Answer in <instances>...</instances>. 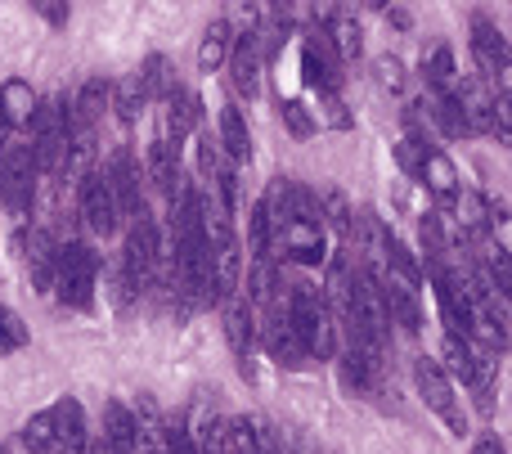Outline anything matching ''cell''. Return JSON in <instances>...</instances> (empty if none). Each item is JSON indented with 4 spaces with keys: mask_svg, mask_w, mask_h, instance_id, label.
<instances>
[{
    "mask_svg": "<svg viewBox=\"0 0 512 454\" xmlns=\"http://www.w3.org/2000/svg\"><path fill=\"white\" fill-rule=\"evenodd\" d=\"M423 158H427V140L423 135H405V140L396 144V162L405 176H423Z\"/></svg>",
    "mask_w": 512,
    "mask_h": 454,
    "instance_id": "obj_34",
    "label": "cell"
},
{
    "mask_svg": "<svg viewBox=\"0 0 512 454\" xmlns=\"http://www.w3.org/2000/svg\"><path fill=\"white\" fill-rule=\"evenodd\" d=\"M144 104H149V99H144L135 72H131V77H122V81H113V99H108V108H117V117H122V122H140Z\"/></svg>",
    "mask_w": 512,
    "mask_h": 454,
    "instance_id": "obj_26",
    "label": "cell"
},
{
    "mask_svg": "<svg viewBox=\"0 0 512 454\" xmlns=\"http://www.w3.org/2000/svg\"><path fill=\"white\" fill-rule=\"evenodd\" d=\"M221 167H225V162H221V149H216V140H212V135H203V144H198V171H203L207 185H212V176Z\"/></svg>",
    "mask_w": 512,
    "mask_h": 454,
    "instance_id": "obj_38",
    "label": "cell"
},
{
    "mask_svg": "<svg viewBox=\"0 0 512 454\" xmlns=\"http://www.w3.org/2000/svg\"><path fill=\"white\" fill-rule=\"evenodd\" d=\"M351 203H346V194L342 189H328L324 194V203H319V225H328V230H337L346 239L351 234Z\"/></svg>",
    "mask_w": 512,
    "mask_h": 454,
    "instance_id": "obj_28",
    "label": "cell"
},
{
    "mask_svg": "<svg viewBox=\"0 0 512 454\" xmlns=\"http://www.w3.org/2000/svg\"><path fill=\"white\" fill-rule=\"evenodd\" d=\"M248 243H252V257L256 261H270V248H274V230H270V216L265 207L256 203L252 216H248Z\"/></svg>",
    "mask_w": 512,
    "mask_h": 454,
    "instance_id": "obj_33",
    "label": "cell"
},
{
    "mask_svg": "<svg viewBox=\"0 0 512 454\" xmlns=\"http://www.w3.org/2000/svg\"><path fill=\"white\" fill-rule=\"evenodd\" d=\"M328 41H333V50L342 63L364 54V32H360V23H351V18H337V27H328Z\"/></svg>",
    "mask_w": 512,
    "mask_h": 454,
    "instance_id": "obj_30",
    "label": "cell"
},
{
    "mask_svg": "<svg viewBox=\"0 0 512 454\" xmlns=\"http://www.w3.org/2000/svg\"><path fill=\"white\" fill-rule=\"evenodd\" d=\"M319 108H324V122L337 126V131H351V126H355V117L346 113L342 95H319Z\"/></svg>",
    "mask_w": 512,
    "mask_h": 454,
    "instance_id": "obj_37",
    "label": "cell"
},
{
    "mask_svg": "<svg viewBox=\"0 0 512 454\" xmlns=\"http://www.w3.org/2000/svg\"><path fill=\"white\" fill-rule=\"evenodd\" d=\"M50 423H54V446L59 454H86L90 432H86V410L77 396H63L50 405Z\"/></svg>",
    "mask_w": 512,
    "mask_h": 454,
    "instance_id": "obj_9",
    "label": "cell"
},
{
    "mask_svg": "<svg viewBox=\"0 0 512 454\" xmlns=\"http://www.w3.org/2000/svg\"><path fill=\"white\" fill-rule=\"evenodd\" d=\"M104 180H108V189H113L117 216L135 221L140 212H149V207H144V189H140V167H135L131 149H117V153H113V162H108Z\"/></svg>",
    "mask_w": 512,
    "mask_h": 454,
    "instance_id": "obj_5",
    "label": "cell"
},
{
    "mask_svg": "<svg viewBox=\"0 0 512 454\" xmlns=\"http://www.w3.org/2000/svg\"><path fill=\"white\" fill-rule=\"evenodd\" d=\"M95 284H99V257L90 243H63L54 257V293L72 311H90L95 306Z\"/></svg>",
    "mask_w": 512,
    "mask_h": 454,
    "instance_id": "obj_2",
    "label": "cell"
},
{
    "mask_svg": "<svg viewBox=\"0 0 512 454\" xmlns=\"http://www.w3.org/2000/svg\"><path fill=\"white\" fill-rule=\"evenodd\" d=\"M288 324L292 333L301 338L310 360H333L337 356V320L328 311V297L319 293L315 284H297L288 293Z\"/></svg>",
    "mask_w": 512,
    "mask_h": 454,
    "instance_id": "obj_1",
    "label": "cell"
},
{
    "mask_svg": "<svg viewBox=\"0 0 512 454\" xmlns=\"http://www.w3.org/2000/svg\"><path fill=\"white\" fill-rule=\"evenodd\" d=\"M99 450H108V454L140 450V419L122 401H104V441H99Z\"/></svg>",
    "mask_w": 512,
    "mask_h": 454,
    "instance_id": "obj_13",
    "label": "cell"
},
{
    "mask_svg": "<svg viewBox=\"0 0 512 454\" xmlns=\"http://www.w3.org/2000/svg\"><path fill=\"white\" fill-rule=\"evenodd\" d=\"M23 446L32 454H59V446H54V423H50V410L32 414V419L23 423Z\"/></svg>",
    "mask_w": 512,
    "mask_h": 454,
    "instance_id": "obj_29",
    "label": "cell"
},
{
    "mask_svg": "<svg viewBox=\"0 0 512 454\" xmlns=\"http://www.w3.org/2000/svg\"><path fill=\"white\" fill-rule=\"evenodd\" d=\"M144 454H162V450H158V446H149V450H144Z\"/></svg>",
    "mask_w": 512,
    "mask_h": 454,
    "instance_id": "obj_43",
    "label": "cell"
},
{
    "mask_svg": "<svg viewBox=\"0 0 512 454\" xmlns=\"http://www.w3.org/2000/svg\"><path fill=\"white\" fill-rule=\"evenodd\" d=\"M198 122H203V99H198L194 90H185V86H171L167 90V135H162V140L180 149V144L194 135Z\"/></svg>",
    "mask_w": 512,
    "mask_h": 454,
    "instance_id": "obj_12",
    "label": "cell"
},
{
    "mask_svg": "<svg viewBox=\"0 0 512 454\" xmlns=\"http://www.w3.org/2000/svg\"><path fill=\"white\" fill-rule=\"evenodd\" d=\"M108 99H113V81H104V77L81 81L77 99L68 104V122H72V131H95V122L104 117Z\"/></svg>",
    "mask_w": 512,
    "mask_h": 454,
    "instance_id": "obj_15",
    "label": "cell"
},
{
    "mask_svg": "<svg viewBox=\"0 0 512 454\" xmlns=\"http://www.w3.org/2000/svg\"><path fill=\"white\" fill-rule=\"evenodd\" d=\"M0 454H9V450H5V446H0Z\"/></svg>",
    "mask_w": 512,
    "mask_h": 454,
    "instance_id": "obj_44",
    "label": "cell"
},
{
    "mask_svg": "<svg viewBox=\"0 0 512 454\" xmlns=\"http://www.w3.org/2000/svg\"><path fill=\"white\" fill-rule=\"evenodd\" d=\"M9 131H14V126H9L5 113H0V153H5V144H9Z\"/></svg>",
    "mask_w": 512,
    "mask_h": 454,
    "instance_id": "obj_42",
    "label": "cell"
},
{
    "mask_svg": "<svg viewBox=\"0 0 512 454\" xmlns=\"http://www.w3.org/2000/svg\"><path fill=\"white\" fill-rule=\"evenodd\" d=\"M382 275L387 279H396V284H405V288H414L418 293V284H423V266H418V257H414V248H409L405 239H396V234H387V243H382Z\"/></svg>",
    "mask_w": 512,
    "mask_h": 454,
    "instance_id": "obj_19",
    "label": "cell"
},
{
    "mask_svg": "<svg viewBox=\"0 0 512 454\" xmlns=\"http://www.w3.org/2000/svg\"><path fill=\"white\" fill-rule=\"evenodd\" d=\"M423 68H427V90H454V50L450 45H436Z\"/></svg>",
    "mask_w": 512,
    "mask_h": 454,
    "instance_id": "obj_31",
    "label": "cell"
},
{
    "mask_svg": "<svg viewBox=\"0 0 512 454\" xmlns=\"http://www.w3.org/2000/svg\"><path fill=\"white\" fill-rule=\"evenodd\" d=\"M454 378H463V387H472V378H477V351H472V342H459V338H445V365Z\"/></svg>",
    "mask_w": 512,
    "mask_h": 454,
    "instance_id": "obj_27",
    "label": "cell"
},
{
    "mask_svg": "<svg viewBox=\"0 0 512 454\" xmlns=\"http://www.w3.org/2000/svg\"><path fill=\"white\" fill-rule=\"evenodd\" d=\"M27 338H32V333H27L23 315L9 311V306H0V356H14V351H23Z\"/></svg>",
    "mask_w": 512,
    "mask_h": 454,
    "instance_id": "obj_32",
    "label": "cell"
},
{
    "mask_svg": "<svg viewBox=\"0 0 512 454\" xmlns=\"http://www.w3.org/2000/svg\"><path fill=\"white\" fill-rule=\"evenodd\" d=\"M77 212L81 221H86L90 234H99V239H108V234H117V225H122V216H117V203H113V189H108L104 171H95V176L81 180L77 189Z\"/></svg>",
    "mask_w": 512,
    "mask_h": 454,
    "instance_id": "obj_4",
    "label": "cell"
},
{
    "mask_svg": "<svg viewBox=\"0 0 512 454\" xmlns=\"http://www.w3.org/2000/svg\"><path fill=\"white\" fill-rule=\"evenodd\" d=\"M36 90L27 86L23 77H9L5 86H0V113H5V122L9 126H32V117H36Z\"/></svg>",
    "mask_w": 512,
    "mask_h": 454,
    "instance_id": "obj_21",
    "label": "cell"
},
{
    "mask_svg": "<svg viewBox=\"0 0 512 454\" xmlns=\"http://www.w3.org/2000/svg\"><path fill=\"white\" fill-rule=\"evenodd\" d=\"M230 41H234L230 23H225V18H216V23L203 32V45H198V68H203V72L221 68V63L230 59Z\"/></svg>",
    "mask_w": 512,
    "mask_h": 454,
    "instance_id": "obj_24",
    "label": "cell"
},
{
    "mask_svg": "<svg viewBox=\"0 0 512 454\" xmlns=\"http://www.w3.org/2000/svg\"><path fill=\"white\" fill-rule=\"evenodd\" d=\"M423 180H427V194L436 198V207H441V216H454L459 212V167H454V158L445 149H427L423 158Z\"/></svg>",
    "mask_w": 512,
    "mask_h": 454,
    "instance_id": "obj_6",
    "label": "cell"
},
{
    "mask_svg": "<svg viewBox=\"0 0 512 454\" xmlns=\"http://www.w3.org/2000/svg\"><path fill=\"white\" fill-rule=\"evenodd\" d=\"M472 54H477L481 72H486L490 81L499 77V86H504V72H508V41L504 32H499L490 18H472Z\"/></svg>",
    "mask_w": 512,
    "mask_h": 454,
    "instance_id": "obj_10",
    "label": "cell"
},
{
    "mask_svg": "<svg viewBox=\"0 0 512 454\" xmlns=\"http://www.w3.org/2000/svg\"><path fill=\"white\" fill-rule=\"evenodd\" d=\"M261 41H256V32H243L239 41H234V50H230V81H234V90L239 95H256L261 90Z\"/></svg>",
    "mask_w": 512,
    "mask_h": 454,
    "instance_id": "obj_14",
    "label": "cell"
},
{
    "mask_svg": "<svg viewBox=\"0 0 512 454\" xmlns=\"http://www.w3.org/2000/svg\"><path fill=\"white\" fill-rule=\"evenodd\" d=\"M427 113H432V122L441 126V135H450V140H463V135H468L454 90H427Z\"/></svg>",
    "mask_w": 512,
    "mask_h": 454,
    "instance_id": "obj_22",
    "label": "cell"
},
{
    "mask_svg": "<svg viewBox=\"0 0 512 454\" xmlns=\"http://www.w3.org/2000/svg\"><path fill=\"white\" fill-rule=\"evenodd\" d=\"M18 248H23V257H27L32 288H36V293H50V288H54V257H59V243H54L45 230H27V234H18Z\"/></svg>",
    "mask_w": 512,
    "mask_h": 454,
    "instance_id": "obj_11",
    "label": "cell"
},
{
    "mask_svg": "<svg viewBox=\"0 0 512 454\" xmlns=\"http://www.w3.org/2000/svg\"><path fill=\"white\" fill-rule=\"evenodd\" d=\"M378 288H382V306H387V320L400 324L405 333H423V306H418V293L396 279L378 275Z\"/></svg>",
    "mask_w": 512,
    "mask_h": 454,
    "instance_id": "obj_16",
    "label": "cell"
},
{
    "mask_svg": "<svg viewBox=\"0 0 512 454\" xmlns=\"http://www.w3.org/2000/svg\"><path fill=\"white\" fill-rule=\"evenodd\" d=\"M378 81L387 90H400V86H405V63H400L396 54H382V59H378Z\"/></svg>",
    "mask_w": 512,
    "mask_h": 454,
    "instance_id": "obj_39",
    "label": "cell"
},
{
    "mask_svg": "<svg viewBox=\"0 0 512 454\" xmlns=\"http://www.w3.org/2000/svg\"><path fill=\"white\" fill-rule=\"evenodd\" d=\"M378 369H382L378 351L355 347V342H346V351L337 356V378H342V387L351 396H373L378 392Z\"/></svg>",
    "mask_w": 512,
    "mask_h": 454,
    "instance_id": "obj_7",
    "label": "cell"
},
{
    "mask_svg": "<svg viewBox=\"0 0 512 454\" xmlns=\"http://www.w3.org/2000/svg\"><path fill=\"white\" fill-rule=\"evenodd\" d=\"M283 126H288L297 140H310V135H315V117H310L306 104H297V99H283Z\"/></svg>",
    "mask_w": 512,
    "mask_h": 454,
    "instance_id": "obj_35",
    "label": "cell"
},
{
    "mask_svg": "<svg viewBox=\"0 0 512 454\" xmlns=\"http://www.w3.org/2000/svg\"><path fill=\"white\" fill-rule=\"evenodd\" d=\"M221 315H225V338H230V347L239 351L243 360H248V351H252V338H256V311H252V302L248 297H230V302L221 306Z\"/></svg>",
    "mask_w": 512,
    "mask_h": 454,
    "instance_id": "obj_20",
    "label": "cell"
},
{
    "mask_svg": "<svg viewBox=\"0 0 512 454\" xmlns=\"http://www.w3.org/2000/svg\"><path fill=\"white\" fill-rule=\"evenodd\" d=\"M414 383H418V392H423L427 410H432L436 419H441L445 428L454 432V437H463V432H468V414H463L459 396H454L450 374H445V369L436 365V360L418 356V360H414Z\"/></svg>",
    "mask_w": 512,
    "mask_h": 454,
    "instance_id": "obj_3",
    "label": "cell"
},
{
    "mask_svg": "<svg viewBox=\"0 0 512 454\" xmlns=\"http://www.w3.org/2000/svg\"><path fill=\"white\" fill-rule=\"evenodd\" d=\"M149 180L162 189L167 198H176L185 189V176H180V149L167 140H153L149 144Z\"/></svg>",
    "mask_w": 512,
    "mask_h": 454,
    "instance_id": "obj_18",
    "label": "cell"
},
{
    "mask_svg": "<svg viewBox=\"0 0 512 454\" xmlns=\"http://www.w3.org/2000/svg\"><path fill=\"white\" fill-rule=\"evenodd\" d=\"M135 81H140V90H144V99H167V90L176 86L171 81V63H167V54H149V59L140 63V72H135Z\"/></svg>",
    "mask_w": 512,
    "mask_h": 454,
    "instance_id": "obj_25",
    "label": "cell"
},
{
    "mask_svg": "<svg viewBox=\"0 0 512 454\" xmlns=\"http://www.w3.org/2000/svg\"><path fill=\"white\" fill-rule=\"evenodd\" d=\"M274 248H283L292 261H301V266H324V257H328L324 225H310V221H288L279 234H274ZM274 248H270V252H274Z\"/></svg>",
    "mask_w": 512,
    "mask_h": 454,
    "instance_id": "obj_8",
    "label": "cell"
},
{
    "mask_svg": "<svg viewBox=\"0 0 512 454\" xmlns=\"http://www.w3.org/2000/svg\"><path fill=\"white\" fill-rule=\"evenodd\" d=\"M261 338H265V351H270L279 365H288V369H301L306 365V347H301V338L292 333V324H288V315L283 311H274L270 320H265V329H261Z\"/></svg>",
    "mask_w": 512,
    "mask_h": 454,
    "instance_id": "obj_17",
    "label": "cell"
},
{
    "mask_svg": "<svg viewBox=\"0 0 512 454\" xmlns=\"http://www.w3.org/2000/svg\"><path fill=\"white\" fill-rule=\"evenodd\" d=\"M36 14H45L54 27H63V23L72 18V9H68V5H45V0H41V5H36Z\"/></svg>",
    "mask_w": 512,
    "mask_h": 454,
    "instance_id": "obj_40",
    "label": "cell"
},
{
    "mask_svg": "<svg viewBox=\"0 0 512 454\" xmlns=\"http://www.w3.org/2000/svg\"><path fill=\"white\" fill-rule=\"evenodd\" d=\"M387 23H396L400 32H405V27H414V14H409V9H387Z\"/></svg>",
    "mask_w": 512,
    "mask_h": 454,
    "instance_id": "obj_41",
    "label": "cell"
},
{
    "mask_svg": "<svg viewBox=\"0 0 512 454\" xmlns=\"http://www.w3.org/2000/svg\"><path fill=\"white\" fill-rule=\"evenodd\" d=\"M216 144H225V153H230L234 162L252 158V131H248V122H243V113L234 104L221 108V140Z\"/></svg>",
    "mask_w": 512,
    "mask_h": 454,
    "instance_id": "obj_23",
    "label": "cell"
},
{
    "mask_svg": "<svg viewBox=\"0 0 512 454\" xmlns=\"http://www.w3.org/2000/svg\"><path fill=\"white\" fill-rule=\"evenodd\" d=\"M418 234H423V248H427V257H432V261H441V257H445V225H441V212L423 216V225H418Z\"/></svg>",
    "mask_w": 512,
    "mask_h": 454,
    "instance_id": "obj_36",
    "label": "cell"
}]
</instances>
